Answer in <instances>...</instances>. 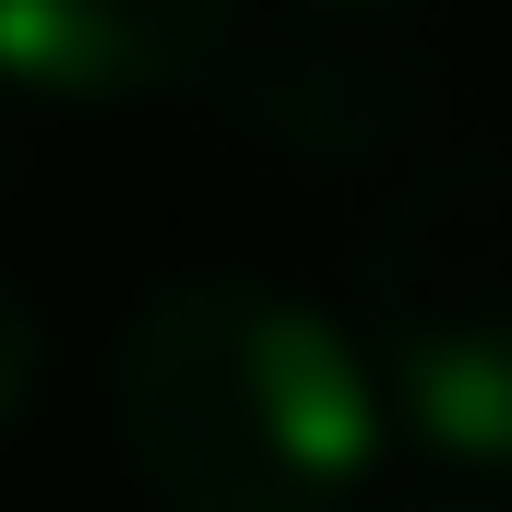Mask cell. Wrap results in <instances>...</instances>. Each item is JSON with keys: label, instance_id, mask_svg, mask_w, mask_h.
Wrapping results in <instances>:
<instances>
[{"label": "cell", "instance_id": "cell-2", "mask_svg": "<svg viewBox=\"0 0 512 512\" xmlns=\"http://www.w3.org/2000/svg\"><path fill=\"white\" fill-rule=\"evenodd\" d=\"M370 370L453 477H512V143H465L393 191L370 239Z\"/></svg>", "mask_w": 512, "mask_h": 512}, {"label": "cell", "instance_id": "cell-3", "mask_svg": "<svg viewBox=\"0 0 512 512\" xmlns=\"http://www.w3.org/2000/svg\"><path fill=\"white\" fill-rule=\"evenodd\" d=\"M239 36V0H0V84L48 108H131L191 84Z\"/></svg>", "mask_w": 512, "mask_h": 512}, {"label": "cell", "instance_id": "cell-4", "mask_svg": "<svg viewBox=\"0 0 512 512\" xmlns=\"http://www.w3.org/2000/svg\"><path fill=\"white\" fill-rule=\"evenodd\" d=\"M36 393H48V322L24 310V286L0 274V441L36 417Z\"/></svg>", "mask_w": 512, "mask_h": 512}, {"label": "cell", "instance_id": "cell-1", "mask_svg": "<svg viewBox=\"0 0 512 512\" xmlns=\"http://www.w3.org/2000/svg\"><path fill=\"white\" fill-rule=\"evenodd\" d=\"M382 370L251 274H191L120 334V453L167 512H346L382 465Z\"/></svg>", "mask_w": 512, "mask_h": 512}, {"label": "cell", "instance_id": "cell-5", "mask_svg": "<svg viewBox=\"0 0 512 512\" xmlns=\"http://www.w3.org/2000/svg\"><path fill=\"white\" fill-rule=\"evenodd\" d=\"M405 512H489V501H405Z\"/></svg>", "mask_w": 512, "mask_h": 512}]
</instances>
